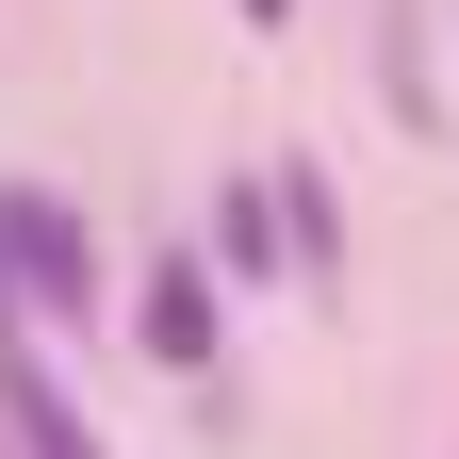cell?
I'll return each mask as SVG.
<instances>
[{"label":"cell","mask_w":459,"mask_h":459,"mask_svg":"<svg viewBox=\"0 0 459 459\" xmlns=\"http://www.w3.org/2000/svg\"><path fill=\"white\" fill-rule=\"evenodd\" d=\"M148 361H181V377L213 361V279H197V263H164V279H148Z\"/></svg>","instance_id":"cell-2"},{"label":"cell","mask_w":459,"mask_h":459,"mask_svg":"<svg viewBox=\"0 0 459 459\" xmlns=\"http://www.w3.org/2000/svg\"><path fill=\"white\" fill-rule=\"evenodd\" d=\"M0 279H17V296L33 312H99V230L66 213V197H49V181H0Z\"/></svg>","instance_id":"cell-1"},{"label":"cell","mask_w":459,"mask_h":459,"mask_svg":"<svg viewBox=\"0 0 459 459\" xmlns=\"http://www.w3.org/2000/svg\"><path fill=\"white\" fill-rule=\"evenodd\" d=\"M247 17H279V0H247Z\"/></svg>","instance_id":"cell-3"}]
</instances>
